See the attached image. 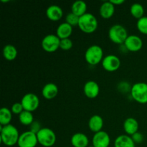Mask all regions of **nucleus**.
<instances>
[{
    "instance_id": "6e6552de",
    "label": "nucleus",
    "mask_w": 147,
    "mask_h": 147,
    "mask_svg": "<svg viewBox=\"0 0 147 147\" xmlns=\"http://www.w3.org/2000/svg\"><path fill=\"white\" fill-rule=\"evenodd\" d=\"M21 103L24 111L33 112L37 109L40 105V99L38 96L33 93H26L22 98Z\"/></svg>"
},
{
    "instance_id": "f257e3e1",
    "label": "nucleus",
    "mask_w": 147,
    "mask_h": 147,
    "mask_svg": "<svg viewBox=\"0 0 147 147\" xmlns=\"http://www.w3.org/2000/svg\"><path fill=\"white\" fill-rule=\"evenodd\" d=\"M20 134L17 128L11 124L1 126V142L7 146H13L17 144Z\"/></svg>"
},
{
    "instance_id": "72a5a7b5",
    "label": "nucleus",
    "mask_w": 147,
    "mask_h": 147,
    "mask_svg": "<svg viewBox=\"0 0 147 147\" xmlns=\"http://www.w3.org/2000/svg\"><path fill=\"white\" fill-rule=\"evenodd\" d=\"M110 1L115 6L120 5V4H122L125 2L124 0H110Z\"/></svg>"
},
{
    "instance_id": "473e14b6",
    "label": "nucleus",
    "mask_w": 147,
    "mask_h": 147,
    "mask_svg": "<svg viewBox=\"0 0 147 147\" xmlns=\"http://www.w3.org/2000/svg\"><path fill=\"white\" fill-rule=\"evenodd\" d=\"M131 136L132 139H133L134 142L135 144H141L144 141V136L142 133L140 132H136L134 134H133Z\"/></svg>"
},
{
    "instance_id": "a878e982",
    "label": "nucleus",
    "mask_w": 147,
    "mask_h": 147,
    "mask_svg": "<svg viewBox=\"0 0 147 147\" xmlns=\"http://www.w3.org/2000/svg\"><path fill=\"white\" fill-rule=\"evenodd\" d=\"M19 121L22 125L30 126L34 121V116H33L32 112L24 110L19 115Z\"/></svg>"
},
{
    "instance_id": "bb28decb",
    "label": "nucleus",
    "mask_w": 147,
    "mask_h": 147,
    "mask_svg": "<svg viewBox=\"0 0 147 147\" xmlns=\"http://www.w3.org/2000/svg\"><path fill=\"white\" fill-rule=\"evenodd\" d=\"M136 27L141 33L147 34V17L144 16L141 19L138 20L136 22Z\"/></svg>"
},
{
    "instance_id": "c85d7f7f",
    "label": "nucleus",
    "mask_w": 147,
    "mask_h": 147,
    "mask_svg": "<svg viewBox=\"0 0 147 147\" xmlns=\"http://www.w3.org/2000/svg\"><path fill=\"white\" fill-rule=\"evenodd\" d=\"M132 86L129 84V83L126 81H121L118 84L117 88L120 92L123 93H127L131 92Z\"/></svg>"
},
{
    "instance_id": "9b49d317",
    "label": "nucleus",
    "mask_w": 147,
    "mask_h": 147,
    "mask_svg": "<svg viewBox=\"0 0 147 147\" xmlns=\"http://www.w3.org/2000/svg\"><path fill=\"white\" fill-rule=\"evenodd\" d=\"M123 45L126 50L129 51L138 52L143 47V41L139 36L131 34L129 35Z\"/></svg>"
},
{
    "instance_id": "f03ea898",
    "label": "nucleus",
    "mask_w": 147,
    "mask_h": 147,
    "mask_svg": "<svg viewBox=\"0 0 147 147\" xmlns=\"http://www.w3.org/2000/svg\"><path fill=\"white\" fill-rule=\"evenodd\" d=\"M78 26L83 32L90 34L94 32L97 30L98 22L97 18L93 14L87 12L80 17Z\"/></svg>"
},
{
    "instance_id": "c9c22d12",
    "label": "nucleus",
    "mask_w": 147,
    "mask_h": 147,
    "mask_svg": "<svg viewBox=\"0 0 147 147\" xmlns=\"http://www.w3.org/2000/svg\"><path fill=\"white\" fill-rule=\"evenodd\" d=\"M88 147H94V146H93V145H92V146H88Z\"/></svg>"
},
{
    "instance_id": "6ab92c4d",
    "label": "nucleus",
    "mask_w": 147,
    "mask_h": 147,
    "mask_svg": "<svg viewBox=\"0 0 147 147\" xmlns=\"http://www.w3.org/2000/svg\"><path fill=\"white\" fill-rule=\"evenodd\" d=\"M73 33V27L67 22H63L59 24L56 30V35L60 39L69 38Z\"/></svg>"
},
{
    "instance_id": "39448f33",
    "label": "nucleus",
    "mask_w": 147,
    "mask_h": 147,
    "mask_svg": "<svg viewBox=\"0 0 147 147\" xmlns=\"http://www.w3.org/2000/svg\"><path fill=\"white\" fill-rule=\"evenodd\" d=\"M131 96L136 102L142 104L147 103V83L138 82L132 86Z\"/></svg>"
},
{
    "instance_id": "5701e85b",
    "label": "nucleus",
    "mask_w": 147,
    "mask_h": 147,
    "mask_svg": "<svg viewBox=\"0 0 147 147\" xmlns=\"http://www.w3.org/2000/svg\"><path fill=\"white\" fill-rule=\"evenodd\" d=\"M2 53L4 58L6 60H9V61L15 60L17 56V54H18V52H17V50L15 46L11 44L6 45L4 47V48H3Z\"/></svg>"
},
{
    "instance_id": "ddd939ff",
    "label": "nucleus",
    "mask_w": 147,
    "mask_h": 147,
    "mask_svg": "<svg viewBox=\"0 0 147 147\" xmlns=\"http://www.w3.org/2000/svg\"><path fill=\"white\" fill-rule=\"evenodd\" d=\"M83 92L88 98H95L98 96L100 87L94 80H88L83 86Z\"/></svg>"
},
{
    "instance_id": "4be33fe9",
    "label": "nucleus",
    "mask_w": 147,
    "mask_h": 147,
    "mask_svg": "<svg viewBox=\"0 0 147 147\" xmlns=\"http://www.w3.org/2000/svg\"><path fill=\"white\" fill-rule=\"evenodd\" d=\"M71 11L73 14H76L78 17H81L82 15L87 13V4L83 0H77L72 4Z\"/></svg>"
},
{
    "instance_id": "20e7f679",
    "label": "nucleus",
    "mask_w": 147,
    "mask_h": 147,
    "mask_svg": "<svg viewBox=\"0 0 147 147\" xmlns=\"http://www.w3.org/2000/svg\"><path fill=\"white\" fill-rule=\"evenodd\" d=\"M85 59L88 64L96 65L103 59V50L100 46L93 45L88 47L85 53Z\"/></svg>"
},
{
    "instance_id": "f8f14e48",
    "label": "nucleus",
    "mask_w": 147,
    "mask_h": 147,
    "mask_svg": "<svg viewBox=\"0 0 147 147\" xmlns=\"http://www.w3.org/2000/svg\"><path fill=\"white\" fill-rule=\"evenodd\" d=\"M92 143L94 147H109L111 143V138L109 134L104 131L95 133Z\"/></svg>"
},
{
    "instance_id": "f704fd0d",
    "label": "nucleus",
    "mask_w": 147,
    "mask_h": 147,
    "mask_svg": "<svg viewBox=\"0 0 147 147\" xmlns=\"http://www.w3.org/2000/svg\"><path fill=\"white\" fill-rule=\"evenodd\" d=\"M1 2H8V1H9V0H6V1H4V0H1Z\"/></svg>"
},
{
    "instance_id": "b1692460",
    "label": "nucleus",
    "mask_w": 147,
    "mask_h": 147,
    "mask_svg": "<svg viewBox=\"0 0 147 147\" xmlns=\"http://www.w3.org/2000/svg\"><path fill=\"white\" fill-rule=\"evenodd\" d=\"M11 109L8 108L3 107L0 109V124L1 126H7L10 124L11 119H12V115H11Z\"/></svg>"
},
{
    "instance_id": "7ed1b4c3",
    "label": "nucleus",
    "mask_w": 147,
    "mask_h": 147,
    "mask_svg": "<svg viewBox=\"0 0 147 147\" xmlns=\"http://www.w3.org/2000/svg\"><path fill=\"white\" fill-rule=\"evenodd\" d=\"M128 37H129V34H128L127 30L121 24H113L109 30V39L116 44H124Z\"/></svg>"
},
{
    "instance_id": "aec40b11",
    "label": "nucleus",
    "mask_w": 147,
    "mask_h": 147,
    "mask_svg": "<svg viewBox=\"0 0 147 147\" xmlns=\"http://www.w3.org/2000/svg\"><path fill=\"white\" fill-rule=\"evenodd\" d=\"M100 15L103 19H110L115 12V5L110 1H104L100 7Z\"/></svg>"
},
{
    "instance_id": "393cba45",
    "label": "nucleus",
    "mask_w": 147,
    "mask_h": 147,
    "mask_svg": "<svg viewBox=\"0 0 147 147\" xmlns=\"http://www.w3.org/2000/svg\"><path fill=\"white\" fill-rule=\"evenodd\" d=\"M130 12L134 18L139 20V19L144 17V8L142 6V4H139V3H134V4L131 6Z\"/></svg>"
},
{
    "instance_id": "dca6fc26",
    "label": "nucleus",
    "mask_w": 147,
    "mask_h": 147,
    "mask_svg": "<svg viewBox=\"0 0 147 147\" xmlns=\"http://www.w3.org/2000/svg\"><path fill=\"white\" fill-rule=\"evenodd\" d=\"M70 142L73 147H88L89 139L85 134L78 132L72 136Z\"/></svg>"
},
{
    "instance_id": "4468645a",
    "label": "nucleus",
    "mask_w": 147,
    "mask_h": 147,
    "mask_svg": "<svg viewBox=\"0 0 147 147\" xmlns=\"http://www.w3.org/2000/svg\"><path fill=\"white\" fill-rule=\"evenodd\" d=\"M58 94V88L53 83H48L45 85L42 90V95L47 100L55 98Z\"/></svg>"
},
{
    "instance_id": "9d476101",
    "label": "nucleus",
    "mask_w": 147,
    "mask_h": 147,
    "mask_svg": "<svg viewBox=\"0 0 147 147\" xmlns=\"http://www.w3.org/2000/svg\"><path fill=\"white\" fill-rule=\"evenodd\" d=\"M103 68L108 72L116 71L121 66V60L115 55H108L101 62Z\"/></svg>"
},
{
    "instance_id": "412c9836",
    "label": "nucleus",
    "mask_w": 147,
    "mask_h": 147,
    "mask_svg": "<svg viewBox=\"0 0 147 147\" xmlns=\"http://www.w3.org/2000/svg\"><path fill=\"white\" fill-rule=\"evenodd\" d=\"M114 147H136L131 136L127 134L119 135L114 142Z\"/></svg>"
},
{
    "instance_id": "cd10ccee",
    "label": "nucleus",
    "mask_w": 147,
    "mask_h": 147,
    "mask_svg": "<svg viewBox=\"0 0 147 147\" xmlns=\"http://www.w3.org/2000/svg\"><path fill=\"white\" fill-rule=\"evenodd\" d=\"M79 20H80V17L77 16L76 14H73V12H70L67 14L65 17V22L68 23L70 25L76 26L78 25Z\"/></svg>"
},
{
    "instance_id": "0eeeda50",
    "label": "nucleus",
    "mask_w": 147,
    "mask_h": 147,
    "mask_svg": "<svg viewBox=\"0 0 147 147\" xmlns=\"http://www.w3.org/2000/svg\"><path fill=\"white\" fill-rule=\"evenodd\" d=\"M60 39L54 34H49L42 40V47L47 53H54L60 48Z\"/></svg>"
},
{
    "instance_id": "423d86ee",
    "label": "nucleus",
    "mask_w": 147,
    "mask_h": 147,
    "mask_svg": "<svg viewBox=\"0 0 147 147\" xmlns=\"http://www.w3.org/2000/svg\"><path fill=\"white\" fill-rule=\"evenodd\" d=\"M38 144L44 147H51L55 144L56 135L50 128H42L37 134Z\"/></svg>"
},
{
    "instance_id": "2f4dec72",
    "label": "nucleus",
    "mask_w": 147,
    "mask_h": 147,
    "mask_svg": "<svg viewBox=\"0 0 147 147\" xmlns=\"http://www.w3.org/2000/svg\"><path fill=\"white\" fill-rule=\"evenodd\" d=\"M41 129V124H40L38 121H34L32 123V124L30 126V131L33 132V133L36 134L40 131Z\"/></svg>"
},
{
    "instance_id": "f3484780",
    "label": "nucleus",
    "mask_w": 147,
    "mask_h": 147,
    "mask_svg": "<svg viewBox=\"0 0 147 147\" xmlns=\"http://www.w3.org/2000/svg\"><path fill=\"white\" fill-rule=\"evenodd\" d=\"M139 127V122L134 118H127L123 122V130L129 136H132L138 132Z\"/></svg>"
},
{
    "instance_id": "2eb2a0df",
    "label": "nucleus",
    "mask_w": 147,
    "mask_h": 147,
    "mask_svg": "<svg viewBox=\"0 0 147 147\" xmlns=\"http://www.w3.org/2000/svg\"><path fill=\"white\" fill-rule=\"evenodd\" d=\"M46 15L47 18L52 21H58L63 17V11L60 6L53 4L47 8Z\"/></svg>"
},
{
    "instance_id": "1a4fd4ad",
    "label": "nucleus",
    "mask_w": 147,
    "mask_h": 147,
    "mask_svg": "<svg viewBox=\"0 0 147 147\" xmlns=\"http://www.w3.org/2000/svg\"><path fill=\"white\" fill-rule=\"evenodd\" d=\"M38 144L37 134L29 131L20 134L17 145L19 147H35Z\"/></svg>"
},
{
    "instance_id": "7c9ffc66",
    "label": "nucleus",
    "mask_w": 147,
    "mask_h": 147,
    "mask_svg": "<svg viewBox=\"0 0 147 147\" xmlns=\"http://www.w3.org/2000/svg\"><path fill=\"white\" fill-rule=\"evenodd\" d=\"M11 111L12 112V113H14V114L20 115L24 111V108H23L21 102H20V103H14L11 106Z\"/></svg>"
},
{
    "instance_id": "c756f323",
    "label": "nucleus",
    "mask_w": 147,
    "mask_h": 147,
    "mask_svg": "<svg viewBox=\"0 0 147 147\" xmlns=\"http://www.w3.org/2000/svg\"><path fill=\"white\" fill-rule=\"evenodd\" d=\"M73 41L70 38H66L60 40V48L63 50H69L73 47Z\"/></svg>"
},
{
    "instance_id": "a211bd4d",
    "label": "nucleus",
    "mask_w": 147,
    "mask_h": 147,
    "mask_svg": "<svg viewBox=\"0 0 147 147\" xmlns=\"http://www.w3.org/2000/svg\"><path fill=\"white\" fill-rule=\"evenodd\" d=\"M103 126V119L100 116L95 114L90 118L88 121V127L94 133L102 131Z\"/></svg>"
}]
</instances>
